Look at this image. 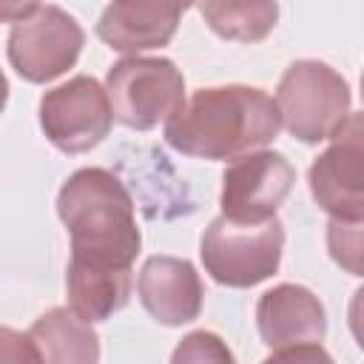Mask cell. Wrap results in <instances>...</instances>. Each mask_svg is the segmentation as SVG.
Returning <instances> with one entry per match:
<instances>
[{
  "label": "cell",
  "mask_w": 364,
  "mask_h": 364,
  "mask_svg": "<svg viewBox=\"0 0 364 364\" xmlns=\"http://www.w3.org/2000/svg\"><path fill=\"white\" fill-rule=\"evenodd\" d=\"M296 182L293 165L276 151H253L233 159L222 173L219 208L228 222L262 225L276 219Z\"/></svg>",
  "instance_id": "8"
},
{
  "label": "cell",
  "mask_w": 364,
  "mask_h": 364,
  "mask_svg": "<svg viewBox=\"0 0 364 364\" xmlns=\"http://www.w3.org/2000/svg\"><path fill=\"white\" fill-rule=\"evenodd\" d=\"M82 43L85 34L68 11L34 3L9 31V63L28 82H51L77 63Z\"/></svg>",
  "instance_id": "6"
},
{
  "label": "cell",
  "mask_w": 364,
  "mask_h": 364,
  "mask_svg": "<svg viewBox=\"0 0 364 364\" xmlns=\"http://www.w3.org/2000/svg\"><path fill=\"white\" fill-rule=\"evenodd\" d=\"M6 100H9V80H6V74L0 71V111L6 108Z\"/></svg>",
  "instance_id": "19"
},
{
  "label": "cell",
  "mask_w": 364,
  "mask_h": 364,
  "mask_svg": "<svg viewBox=\"0 0 364 364\" xmlns=\"http://www.w3.org/2000/svg\"><path fill=\"white\" fill-rule=\"evenodd\" d=\"M0 364H43V361L28 333L0 327Z\"/></svg>",
  "instance_id": "16"
},
{
  "label": "cell",
  "mask_w": 364,
  "mask_h": 364,
  "mask_svg": "<svg viewBox=\"0 0 364 364\" xmlns=\"http://www.w3.org/2000/svg\"><path fill=\"white\" fill-rule=\"evenodd\" d=\"M284 230L279 219L262 225H236L216 216L202 236V264L225 287H253L279 270Z\"/></svg>",
  "instance_id": "5"
},
{
  "label": "cell",
  "mask_w": 364,
  "mask_h": 364,
  "mask_svg": "<svg viewBox=\"0 0 364 364\" xmlns=\"http://www.w3.org/2000/svg\"><path fill=\"white\" fill-rule=\"evenodd\" d=\"M256 327L267 347L318 344L327 333V316L318 296L301 284H276L256 304Z\"/></svg>",
  "instance_id": "10"
},
{
  "label": "cell",
  "mask_w": 364,
  "mask_h": 364,
  "mask_svg": "<svg viewBox=\"0 0 364 364\" xmlns=\"http://www.w3.org/2000/svg\"><path fill=\"white\" fill-rule=\"evenodd\" d=\"M262 364H333V358L321 344H296L276 350Z\"/></svg>",
  "instance_id": "17"
},
{
  "label": "cell",
  "mask_w": 364,
  "mask_h": 364,
  "mask_svg": "<svg viewBox=\"0 0 364 364\" xmlns=\"http://www.w3.org/2000/svg\"><path fill=\"white\" fill-rule=\"evenodd\" d=\"M273 102L290 136L307 145L333 139L353 114L347 80L318 60H296L287 65Z\"/></svg>",
  "instance_id": "3"
},
{
  "label": "cell",
  "mask_w": 364,
  "mask_h": 364,
  "mask_svg": "<svg viewBox=\"0 0 364 364\" xmlns=\"http://www.w3.org/2000/svg\"><path fill=\"white\" fill-rule=\"evenodd\" d=\"M199 14L225 40L256 43L264 40L279 17V6L270 0H239V3H202Z\"/></svg>",
  "instance_id": "14"
},
{
  "label": "cell",
  "mask_w": 364,
  "mask_h": 364,
  "mask_svg": "<svg viewBox=\"0 0 364 364\" xmlns=\"http://www.w3.org/2000/svg\"><path fill=\"white\" fill-rule=\"evenodd\" d=\"M136 290L142 307L168 327L193 321L205 296L196 267L176 256H151L139 270Z\"/></svg>",
  "instance_id": "11"
},
{
  "label": "cell",
  "mask_w": 364,
  "mask_h": 364,
  "mask_svg": "<svg viewBox=\"0 0 364 364\" xmlns=\"http://www.w3.org/2000/svg\"><path fill=\"white\" fill-rule=\"evenodd\" d=\"M310 193L336 222H361L364 168H361V114H350L333 145L310 165Z\"/></svg>",
  "instance_id": "9"
},
{
  "label": "cell",
  "mask_w": 364,
  "mask_h": 364,
  "mask_svg": "<svg viewBox=\"0 0 364 364\" xmlns=\"http://www.w3.org/2000/svg\"><path fill=\"white\" fill-rule=\"evenodd\" d=\"M185 11L188 6L179 3L119 0L102 9L97 23V37L114 51L136 57V51L168 46Z\"/></svg>",
  "instance_id": "12"
},
{
  "label": "cell",
  "mask_w": 364,
  "mask_h": 364,
  "mask_svg": "<svg viewBox=\"0 0 364 364\" xmlns=\"http://www.w3.org/2000/svg\"><path fill=\"white\" fill-rule=\"evenodd\" d=\"M171 364H236V358L216 333L193 330L176 344Z\"/></svg>",
  "instance_id": "15"
},
{
  "label": "cell",
  "mask_w": 364,
  "mask_h": 364,
  "mask_svg": "<svg viewBox=\"0 0 364 364\" xmlns=\"http://www.w3.org/2000/svg\"><path fill=\"white\" fill-rule=\"evenodd\" d=\"M276 102L262 88H199L165 122V142L196 159H239L276 139Z\"/></svg>",
  "instance_id": "2"
},
{
  "label": "cell",
  "mask_w": 364,
  "mask_h": 364,
  "mask_svg": "<svg viewBox=\"0 0 364 364\" xmlns=\"http://www.w3.org/2000/svg\"><path fill=\"white\" fill-rule=\"evenodd\" d=\"M31 9H34V3H0V20L17 23V20H23Z\"/></svg>",
  "instance_id": "18"
},
{
  "label": "cell",
  "mask_w": 364,
  "mask_h": 364,
  "mask_svg": "<svg viewBox=\"0 0 364 364\" xmlns=\"http://www.w3.org/2000/svg\"><path fill=\"white\" fill-rule=\"evenodd\" d=\"M105 94L117 122L131 131H151L179 111L185 80L165 57H125L108 71Z\"/></svg>",
  "instance_id": "4"
},
{
  "label": "cell",
  "mask_w": 364,
  "mask_h": 364,
  "mask_svg": "<svg viewBox=\"0 0 364 364\" xmlns=\"http://www.w3.org/2000/svg\"><path fill=\"white\" fill-rule=\"evenodd\" d=\"M57 213L71 236L68 307L88 324L105 321L125 307L134 284L131 267L142 245L134 199L111 171L80 168L63 182Z\"/></svg>",
  "instance_id": "1"
},
{
  "label": "cell",
  "mask_w": 364,
  "mask_h": 364,
  "mask_svg": "<svg viewBox=\"0 0 364 364\" xmlns=\"http://www.w3.org/2000/svg\"><path fill=\"white\" fill-rule=\"evenodd\" d=\"M114 114L105 88L94 77H71L40 100V128L63 154H85L111 131Z\"/></svg>",
  "instance_id": "7"
},
{
  "label": "cell",
  "mask_w": 364,
  "mask_h": 364,
  "mask_svg": "<svg viewBox=\"0 0 364 364\" xmlns=\"http://www.w3.org/2000/svg\"><path fill=\"white\" fill-rule=\"evenodd\" d=\"M31 341L40 350L43 364H97L100 338L88 321H82L71 307H54L43 313L31 330Z\"/></svg>",
  "instance_id": "13"
}]
</instances>
